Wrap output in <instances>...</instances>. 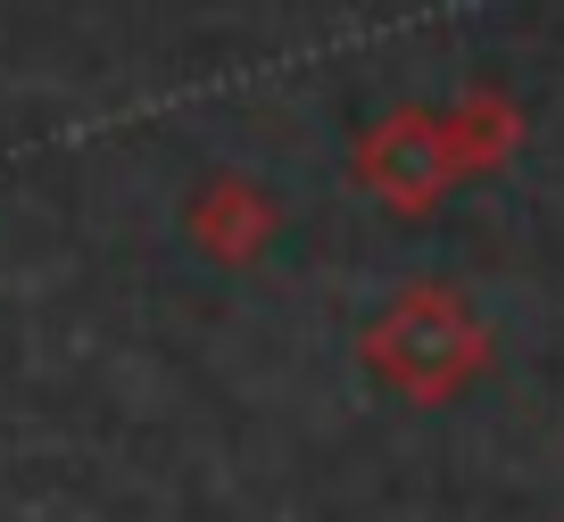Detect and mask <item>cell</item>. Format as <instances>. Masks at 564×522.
<instances>
[{
	"instance_id": "obj_4",
	"label": "cell",
	"mask_w": 564,
	"mask_h": 522,
	"mask_svg": "<svg viewBox=\"0 0 564 522\" xmlns=\"http://www.w3.org/2000/svg\"><path fill=\"white\" fill-rule=\"evenodd\" d=\"M441 124H448V150H457V166H465V174H481L490 157H507V150H514V108H507V100H490V91H474L465 108H448Z\"/></svg>"
},
{
	"instance_id": "obj_1",
	"label": "cell",
	"mask_w": 564,
	"mask_h": 522,
	"mask_svg": "<svg viewBox=\"0 0 564 522\" xmlns=\"http://www.w3.org/2000/svg\"><path fill=\"white\" fill-rule=\"evenodd\" d=\"M490 340H481V315L465 307L457 291L423 282V291H399L366 331V373H382L406 406H441L457 399L465 382L481 373Z\"/></svg>"
},
{
	"instance_id": "obj_2",
	"label": "cell",
	"mask_w": 564,
	"mask_h": 522,
	"mask_svg": "<svg viewBox=\"0 0 564 522\" xmlns=\"http://www.w3.org/2000/svg\"><path fill=\"white\" fill-rule=\"evenodd\" d=\"M457 174L465 166H457L448 124L432 117V108H399V117H382V124L357 133V183H366L382 208H399V216H423Z\"/></svg>"
},
{
	"instance_id": "obj_3",
	"label": "cell",
	"mask_w": 564,
	"mask_h": 522,
	"mask_svg": "<svg viewBox=\"0 0 564 522\" xmlns=\"http://www.w3.org/2000/svg\"><path fill=\"white\" fill-rule=\"evenodd\" d=\"M192 232H199V249H216L225 265H249L274 241V199H265L258 183H208V192L192 199Z\"/></svg>"
}]
</instances>
